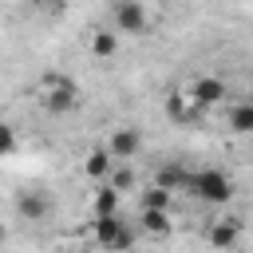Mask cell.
<instances>
[{
  "label": "cell",
  "instance_id": "1",
  "mask_svg": "<svg viewBox=\"0 0 253 253\" xmlns=\"http://www.w3.org/2000/svg\"><path fill=\"white\" fill-rule=\"evenodd\" d=\"M186 190H190V198H198L206 206H225L233 198V178L217 166H202V170H190Z\"/></svg>",
  "mask_w": 253,
  "mask_h": 253
},
{
  "label": "cell",
  "instance_id": "2",
  "mask_svg": "<svg viewBox=\"0 0 253 253\" xmlns=\"http://www.w3.org/2000/svg\"><path fill=\"white\" fill-rule=\"evenodd\" d=\"M36 99L47 115H67L75 103H79V87L67 79V75H47L40 87H36Z\"/></svg>",
  "mask_w": 253,
  "mask_h": 253
},
{
  "label": "cell",
  "instance_id": "3",
  "mask_svg": "<svg viewBox=\"0 0 253 253\" xmlns=\"http://www.w3.org/2000/svg\"><path fill=\"white\" fill-rule=\"evenodd\" d=\"M91 237H95V245H99V249H107V253H123V249H130V245H134V229H130L119 213L91 217Z\"/></svg>",
  "mask_w": 253,
  "mask_h": 253
},
{
  "label": "cell",
  "instance_id": "4",
  "mask_svg": "<svg viewBox=\"0 0 253 253\" xmlns=\"http://www.w3.org/2000/svg\"><path fill=\"white\" fill-rule=\"evenodd\" d=\"M186 95H190L202 111H217V107L225 103L229 87H225V79H221V75H194V79H190V87H186Z\"/></svg>",
  "mask_w": 253,
  "mask_h": 253
},
{
  "label": "cell",
  "instance_id": "5",
  "mask_svg": "<svg viewBox=\"0 0 253 253\" xmlns=\"http://www.w3.org/2000/svg\"><path fill=\"white\" fill-rule=\"evenodd\" d=\"M146 28H150V16L142 0H115V32L146 36Z\"/></svg>",
  "mask_w": 253,
  "mask_h": 253
},
{
  "label": "cell",
  "instance_id": "6",
  "mask_svg": "<svg viewBox=\"0 0 253 253\" xmlns=\"http://www.w3.org/2000/svg\"><path fill=\"white\" fill-rule=\"evenodd\" d=\"M206 241H210L213 249L229 253V249L241 241V221H237V217H213V221L206 225Z\"/></svg>",
  "mask_w": 253,
  "mask_h": 253
},
{
  "label": "cell",
  "instance_id": "7",
  "mask_svg": "<svg viewBox=\"0 0 253 253\" xmlns=\"http://www.w3.org/2000/svg\"><path fill=\"white\" fill-rule=\"evenodd\" d=\"M107 150L115 154V162H130V158H138V150H142V134H138V126H119V130L107 138Z\"/></svg>",
  "mask_w": 253,
  "mask_h": 253
},
{
  "label": "cell",
  "instance_id": "8",
  "mask_svg": "<svg viewBox=\"0 0 253 253\" xmlns=\"http://www.w3.org/2000/svg\"><path fill=\"white\" fill-rule=\"evenodd\" d=\"M166 115H170L174 123H198L206 111H202L186 91H170V95H166Z\"/></svg>",
  "mask_w": 253,
  "mask_h": 253
},
{
  "label": "cell",
  "instance_id": "9",
  "mask_svg": "<svg viewBox=\"0 0 253 253\" xmlns=\"http://www.w3.org/2000/svg\"><path fill=\"white\" fill-rule=\"evenodd\" d=\"M174 221H170V210H138V233L146 237H170Z\"/></svg>",
  "mask_w": 253,
  "mask_h": 253
},
{
  "label": "cell",
  "instance_id": "10",
  "mask_svg": "<svg viewBox=\"0 0 253 253\" xmlns=\"http://www.w3.org/2000/svg\"><path fill=\"white\" fill-rule=\"evenodd\" d=\"M111 170H115V154H111L107 146H99V150H91V154L83 158V174L95 178V182H107Z\"/></svg>",
  "mask_w": 253,
  "mask_h": 253
},
{
  "label": "cell",
  "instance_id": "11",
  "mask_svg": "<svg viewBox=\"0 0 253 253\" xmlns=\"http://www.w3.org/2000/svg\"><path fill=\"white\" fill-rule=\"evenodd\" d=\"M119 202H123V194H119L111 182H103V186L91 194V217H107V213H119Z\"/></svg>",
  "mask_w": 253,
  "mask_h": 253
},
{
  "label": "cell",
  "instance_id": "12",
  "mask_svg": "<svg viewBox=\"0 0 253 253\" xmlns=\"http://www.w3.org/2000/svg\"><path fill=\"white\" fill-rule=\"evenodd\" d=\"M225 123H229V130H233V134H253V99L233 103V107H229V115H225Z\"/></svg>",
  "mask_w": 253,
  "mask_h": 253
},
{
  "label": "cell",
  "instance_id": "13",
  "mask_svg": "<svg viewBox=\"0 0 253 253\" xmlns=\"http://www.w3.org/2000/svg\"><path fill=\"white\" fill-rule=\"evenodd\" d=\"M186 178H190V170H186V166L166 162V166L154 174V186H162V190H186Z\"/></svg>",
  "mask_w": 253,
  "mask_h": 253
},
{
  "label": "cell",
  "instance_id": "14",
  "mask_svg": "<svg viewBox=\"0 0 253 253\" xmlns=\"http://www.w3.org/2000/svg\"><path fill=\"white\" fill-rule=\"evenodd\" d=\"M87 47H91V55H95V59H111V55L119 51V32H95Z\"/></svg>",
  "mask_w": 253,
  "mask_h": 253
},
{
  "label": "cell",
  "instance_id": "15",
  "mask_svg": "<svg viewBox=\"0 0 253 253\" xmlns=\"http://www.w3.org/2000/svg\"><path fill=\"white\" fill-rule=\"evenodd\" d=\"M16 210H20L24 217H32V221H40V217H47V210H51V202H47L43 194H24V198L16 202Z\"/></svg>",
  "mask_w": 253,
  "mask_h": 253
},
{
  "label": "cell",
  "instance_id": "16",
  "mask_svg": "<svg viewBox=\"0 0 253 253\" xmlns=\"http://www.w3.org/2000/svg\"><path fill=\"white\" fill-rule=\"evenodd\" d=\"M170 198H174V190L150 186V190H142V210H170Z\"/></svg>",
  "mask_w": 253,
  "mask_h": 253
},
{
  "label": "cell",
  "instance_id": "17",
  "mask_svg": "<svg viewBox=\"0 0 253 253\" xmlns=\"http://www.w3.org/2000/svg\"><path fill=\"white\" fill-rule=\"evenodd\" d=\"M107 182L123 194V190H134V182H138V178H134V170H130V166H119V170H111V178H107Z\"/></svg>",
  "mask_w": 253,
  "mask_h": 253
},
{
  "label": "cell",
  "instance_id": "18",
  "mask_svg": "<svg viewBox=\"0 0 253 253\" xmlns=\"http://www.w3.org/2000/svg\"><path fill=\"white\" fill-rule=\"evenodd\" d=\"M12 150H16V130L0 126V154H12Z\"/></svg>",
  "mask_w": 253,
  "mask_h": 253
},
{
  "label": "cell",
  "instance_id": "19",
  "mask_svg": "<svg viewBox=\"0 0 253 253\" xmlns=\"http://www.w3.org/2000/svg\"><path fill=\"white\" fill-rule=\"evenodd\" d=\"M32 4H43V0H32Z\"/></svg>",
  "mask_w": 253,
  "mask_h": 253
}]
</instances>
